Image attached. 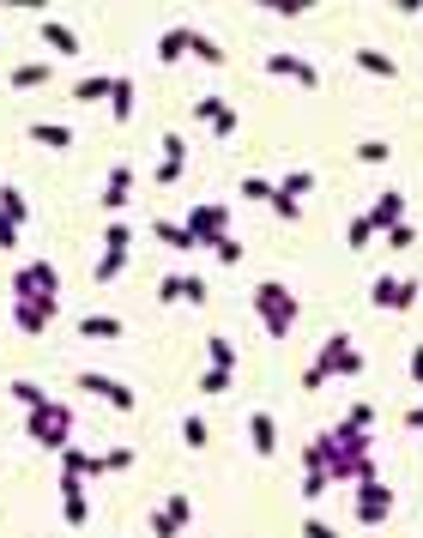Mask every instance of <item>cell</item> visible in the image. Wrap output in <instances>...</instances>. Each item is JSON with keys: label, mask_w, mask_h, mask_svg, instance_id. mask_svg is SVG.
<instances>
[{"label": "cell", "mask_w": 423, "mask_h": 538, "mask_svg": "<svg viewBox=\"0 0 423 538\" xmlns=\"http://www.w3.org/2000/svg\"><path fill=\"white\" fill-rule=\"evenodd\" d=\"M254 308H260V321H266V333H273V339H290L296 315H303V303L290 297V285H279V278L254 285Z\"/></svg>", "instance_id": "6da1fadb"}, {"label": "cell", "mask_w": 423, "mask_h": 538, "mask_svg": "<svg viewBox=\"0 0 423 538\" xmlns=\"http://www.w3.org/2000/svg\"><path fill=\"white\" fill-rule=\"evenodd\" d=\"M19 297H31V303H61V272L49 267V261H31V267L12 272V303Z\"/></svg>", "instance_id": "7a4b0ae2"}, {"label": "cell", "mask_w": 423, "mask_h": 538, "mask_svg": "<svg viewBox=\"0 0 423 538\" xmlns=\"http://www.w3.org/2000/svg\"><path fill=\"white\" fill-rule=\"evenodd\" d=\"M67 430H73V411H67V405H36L31 417H25V436L42 441L49 454H61V448H67Z\"/></svg>", "instance_id": "3957f363"}, {"label": "cell", "mask_w": 423, "mask_h": 538, "mask_svg": "<svg viewBox=\"0 0 423 538\" xmlns=\"http://www.w3.org/2000/svg\"><path fill=\"white\" fill-rule=\"evenodd\" d=\"M181 230L194 236V248H212L218 236H230V206H224V200H200L194 212H188Z\"/></svg>", "instance_id": "277c9868"}, {"label": "cell", "mask_w": 423, "mask_h": 538, "mask_svg": "<svg viewBox=\"0 0 423 538\" xmlns=\"http://www.w3.org/2000/svg\"><path fill=\"white\" fill-rule=\"evenodd\" d=\"M369 303L388 308V315H405V308L418 303V278H388V272H381V278L369 285Z\"/></svg>", "instance_id": "5b68a950"}, {"label": "cell", "mask_w": 423, "mask_h": 538, "mask_svg": "<svg viewBox=\"0 0 423 538\" xmlns=\"http://www.w3.org/2000/svg\"><path fill=\"white\" fill-rule=\"evenodd\" d=\"M79 394H97V400L115 405V411H134V405H140V394H134L127 381H115V375H97V370L79 375Z\"/></svg>", "instance_id": "8992f818"}, {"label": "cell", "mask_w": 423, "mask_h": 538, "mask_svg": "<svg viewBox=\"0 0 423 538\" xmlns=\"http://www.w3.org/2000/svg\"><path fill=\"white\" fill-rule=\"evenodd\" d=\"M315 370H327V375H363V351H357V345H351L345 333H333L327 345H320Z\"/></svg>", "instance_id": "52a82bcc"}, {"label": "cell", "mask_w": 423, "mask_h": 538, "mask_svg": "<svg viewBox=\"0 0 423 538\" xmlns=\"http://www.w3.org/2000/svg\"><path fill=\"white\" fill-rule=\"evenodd\" d=\"M158 152H164V158H158V169H151V182H158V188H176L181 169H188V139H181V134H164Z\"/></svg>", "instance_id": "ba28073f"}, {"label": "cell", "mask_w": 423, "mask_h": 538, "mask_svg": "<svg viewBox=\"0 0 423 538\" xmlns=\"http://www.w3.org/2000/svg\"><path fill=\"white\" fill-rule=\"evenodd\" d=\"M158 303H206V278L200 272H170L164 285H158Z\"/></svg>", "instance_id": "9c48e42d"}, {"label": "cell", "mask_w": 423, "mask_h": 538, "mask_svg": "<svg viewBox=\"0 0 423 538\" xmlns=\"http://www.w3.org/2000/svg\"><path fill=\"white\" fill-rule=\"evenodd\" d=\"M61 514H67V526H85L91 520V490H85V478H73V472H61Z\"/></svg>", "instance_id": "30bf717a"}, {"label": "cell", "mask_w": 423, "mask_h": 538, "mask_svg": "<svg viewBox=\"0 0 423 538\" xmlns=\"http://www.w3.org/2000/svg\"><path fill=\"white\" fill-rule=\"evenodd\" d=\"M363 218H369V230H375V236H381V230H393V224H405V194H399V188L375 194V206H369Z\"/></svg>", "instance_id": "8fae6325"}, {"label": "cell", "mask_w": 423, "mask_h": 538, "mask_svg": "<svg viewBox=\"0 0 423 538\" xmlns=\"http://www.w3.org/2000/svg\"><path fill=\"white\" fill-rule=\"evenodd\" d=\"M327 478H333V490H339V484H357V478H375V454H333V460H327Z\"/></svg>", "instance_id": "7c38bea8"}, {"label": "cell", "mask_w": 423, "mask_h": 538, "mask_svg": "<svg viewBox=\"0 0 423 538\" xmlns=\"http://www.w3.org/2000/svg\"><path fill=\"white\" fill-rule=\"evenodd\" d=\"M248 448H254L260 460L279 454V424H273V411H254V417H248Z\"/></svg>", "instance_id": "4fadbf2b"}, {"label": "cell", "mask_w": 423, "mask_h": 538, "mask_svg": "<svg viewBox=\"0 0 423 538\" xmlns=\"http://www.w3.org/2000/svg\"><path fill=\"white\" fill-rule=\"evenodd\" d=\"M266 73L296 79V85H320V67H315V61H303V55H266Z\"/></svg>", "instance_id": "5bb4252c"}, {"label": "cell", "mask_w": 423, "mask_h": 538, "mask_svg": "<svg viewBox=\"0 0 423 538\" xmlns=\"http://www.w3.org/2000/svg\"><path fill=\"white\" fill-rule=\"evenodd\" d=\"M127 194H134V164H115L109 169V182H104V212H121V206H127Z\"/></svg>", "instance_id": "9a60e30c"}, {"label": "cell", "mask_w": 423, "mask_h": 538, "mask_svg": "<svg viewBox=\"0 0 423 538\" xmlns=\"http://www.w3.org/2000/svg\"><path fill=\"white\" fill-rule=\"evenodd\" d=\"M49 321H55L49 308H36V303H12V327H19V333L42 339V333H49Z\"/></svg>", "instance_id": "2e32d148"}, {"label": "cell", "mask_w": 423, "mask_h": 538, "mask_svg": "<svg viewBox=\"0 0 423 538\" xmlns=\"http://www.w3.org/2000/svg\"><path fill=\"white\" fill-rule=\"evenodd\" d=\"M188 55H194V61H206V67H224V49H218V36L194 31V25H188Z\"/></svg>", "instance_id": "e0dca14e"}, {"label": "cell", "mask_w": 423, "mask_h": 538, "mask_svg": "<svg viewBox=\"0 0 423 538\" xmlns=\"http://www.w3.org/2000/svg\"><path fill=\"white\" fill-rule=\"evenodd\" d=\"M109 91H115L109 73H85V79L73 85V97H79V103H109Z\"/></svg>", "instance_id": "ac0fdd59"}, {"label": "cell", "mask_w": 423, "mask_h": 538, "mask_svg": "<svg viewBox=\"0 0 423 538\" xmlns=\"http://www.w3.org/2000/svg\"><path fill=\"white\" fill-rule=\"evenodd\" d=\"M31 139H36V145H49V152H67L73 128H61V121H31Z\"/></svg>", "instance_id": "d6986e66"}, {"label": "cell", "mask_w": 423, "mask_h": 538, "mask_svg": "<svg viewBox=\"0 0 423 538\" xmlns=\"http://www.w3.org/2000/svg\"><path fill=\"white\" fill-rule=\"evenodd\" d=\"M42 43H49L55 55H79V36H73L61 19H42Z\"/></svg>", "instance_id": "ffe728a7"}, {"label": "cell", "mask_w": 423, "mask_h": 538, "mask_svg": "<svg viewBox=\"0 0 423 538\" xmlns=\"http://www.w3.org/2000/svg\"><path fill=\"white\" fill-rule=\"evenodd\" d=\"M181 55H188V25H176V31L158 36V61H164V67H176Z\"/></svg>", "instance_id": "44dd1931"}, {"label": "cell", "mask_w": 423, "mask_h": 538, "mask_svg": "<svg viewBox=\"0 0 423 538\" xmlns=\"http://www.w3.org/2000/svg\"><path fill=\"white\" fill-rule=\"evenodd\" d=\"M357 67L369 73V79H393V73H399V61H393V55H381V49H357Z\"/></svg>", "instance_id": "7402d4cb"}, {"label": "cell", "mask_w": 423, "mask_h": 538, "mask_svg": "<svg viewBox=\"0 0 423 538\" xmlns=\"http://www.w3.org/2000/svg\"><path fill=\"white\" fill-rule=\"evenodd\" d=\"M0 218H6V224H25V218H31L25 188H0Z\"/></svg>", "instance_id": "603a6c76"}, {"label": "cell", "mask_w": 423, "mask_h": 538, "mask_svg": "<svg viewBox=\"0 0 423 538\" xmlns=\"http://www.w3.org/2000/svg\"><path fill=\"white\" fill-rule=\"evenodd\" d=\"M109 115H115V121H134V79H115V91H109Z\"/></svg>", "instance_id": "cb8c5ba5"}, {"label": "cell", "mask_w": 423, "mask_h": 538, "mask_svg": "<svg viewBox=\"0 0 423 538\" xmlns=\"http://www.w3.org/2000/svg\"><path fill=\"white\" fill-rule=\"evenodd\" d=\"M79 333H85V339H121V321H115V315H85Z\"/></svg>", "instance_id": "d4e9b609"}, {"label": "cell", "mask_w": 423, "mask_h": 538, "mask_svg": "<svg viewBox=\"0 0 423 538\" xmlns=\"http://www.w3.org/2000/svg\"><path fill=\"white\" fill-rule=\"evenodd\" d=\"M309 188H315V169H290V175L279 182V194H284V200H296V206H303V194H309Z\"/></svg>", "instance_id": "484cf974"}, {"label": "cell", "mask_w": 423, "mask_h": 538, "mask_svg": "<svg viewBox=\"0 0 423 538\" xmlns=\"http://www.w3.org/2000/svg\"><path fill=\"white\" fill-rule=\"evenodd\" d=\"M12 85H19V91H31V85H49V61H25V67H12Z\"/></svg>", "instance_id": "4316f807"}, {"label": "cell", "mask_w": 423, "mask_h": 538, "mask_svg": "<svg viewBox=\"0 0 423 538\" xmlns=\"http://www.w3.org/2000/svg\"><path fill=\"white\" fill-rule=\"evenodd\" d=\"M127 248H134V230H127V224L115 218V224L104 230V254H127Z\"/></svg>", "instance_id": "83f0119b"}, {"label": "cell", "mask_w": 423, "mask_h": 538, "mask_svg": "<svg viewBox=\"0 0 423 538\" xmlns=\"http://www.w3.org/2000/svg\"><path fill=\"white\" fill-rule=\"evenodd\" d=\"M194 387H200V394H230V387H236V370H206Z\"/></svg>", "instance_id": "f1b7e54d"}, {"label": "cell", "mask_w": 423, "mask_h": 538, "mask_svg": "<svg viewBox=\"0 0 423 538\" xmlns=\"http://www.w3.org/2000/svg\"><path fill=\"white\" fill-rule=\"evenodd\" d=\"M236 128H242V109H236V103H224V109L212 115V134H218V139H230Z\"/></svg>", "instance_id": "f546056e"}, {"label": "cell", "mask_w": 423, "mask_h": 538, "mask_svg": "<svg viewBox=\"0 0 423 538\" xmlns=\"http://www.w3.org/2000/svg\"><path fill=\"white\" fill-rule=\"evenodd\" d=\"M6 394H12V400L25 405V411H36V405H49V394H42V387H36V381H12V387H6Z\"/></svg>", "instance_id": "4dcf8cb0"}, {"label": "cell", "mask_w": 423, "mask_h": 538, "mask_svg": "<svg viewBox=\"0 0 423 538\" xmlns=\"http://www.w3.org/2000/svg\"><path fill=\"white\" fill-rule=\"evenodd\" d=\"M206 357H212V370H236V345L230 339H206Z\"/></svg>", "instance_id": "1f68e13d"}, {"label": "cell", "mask_w": 423, "mask_h": 538, "mask_svg": "<svg viewBox=\"0 0 423 538\" xmlns=\"http://www.w3.org/2000/svg\"><path fill=\"white\" fill-rule=\"evenodd\" d=\"M164 514H170V520H176V533H188V526H194V503H188V496H170V503H164Z\"/></svg>", "instance_id": "d6a6232c"}, {"label": "cell", "mask_w": 423, "mask_h": 538, "mask_svg": "<svg viewBox=\"0 0 423 538\" xmlns=\"http://www.w3.org/2000/svg\"><path fill=\"white\" fill-rule=\"evenodd\" d=\"M181 441H188V448H194V454H200V448H206V441H212L206 417H181Z\"/></svg>", "instance_id": "836d02e7"}, {"label": "cell", "mask_w": 423, "mask_h": 538, "mask_svg": "<svg viewBox=\"0 0 423 538\" xmlns=\"http://www.w3.org/2000/svg\"><path fill=\"white\" fill-rule=\"evenodd\" d=\"M388 158H393L388 139H363V145H357V164H388Z\"/></svg>", "instance_id": "e575fe53"}, {"label": "cell", "mask_w": 423, "mask_h": 538, "mask_svg": "<svg viewBox=\"0 0 423 538\" xmlns=\"http://www.w3.org/2000/svg\"><path fill=\"white\" fill-rule=\"evenodd\" d=\"M151 236H158L164 248H194V236L181 230V224H151Z\"/></svg>", "instance_id": "d590c367"}, {"label": "cell", "mask_w": 423, "mask_h": 538, "mask_svg": "<svg viewBox=\"0 0 423 538\" xmlns=\"http://www.w3.org/2000/svg\"><path fill=\"white\" fill-rule=\"evenodd\" d=\"M273 194H279V182H260V175H242V200H266V206H273Z\"/></svg>", "instance_id": "8d00e7d4"}, {"label": "cell", "mask_w": 423, "mask_h": 538, "mask_svg": "<svg viewBox=\"0 0 423 538\" xmlns=\"http://www.w3.org/2000/svg\"><path fill=\"white\" fill-rule=\"evenodd\" d=\"M345 242H351V248H369V242H375V230H369V218H363V212L345 224Z\"/></svg>", "instance_id": "74e56055"}, {"label": "cell", "mask_w": 423, "mask_h": 538, "mask_svg": "<svg viewBox=\"0 0 423 538\" xmlns=\"http://www.w3.org/2000/svg\"><path fill=\"white\" fill-rule=\"evenodd\" d=\"M212 254H218L224 267H236V261H242V242H236V236H218V242H212Z\"/></svg>", "instance_id": "f35d334b"}, {"label": "cell", "mask_w": 423, "mask_h": 538, "mask_svg": "<svg viewBox=\"0 0 423 538\" xmlns=\"http://www.w3.org/2000/svg\"><path fill=\"white\" fill-rule=\"evenodd\" d=\"M121 267H127V254H97V285L121 278Z\"/></svg>", "instance_id": "ab89813d"}, {"label": "cell", "mask_w": 423, "mask_h": 538, "mask_svg": "<svg viewBox=\"0 0 423 538\" xmlns=\"http://www.w3.org/2000/svg\"><path fill=\"white\" fill-rule=\"evenodd\" d=\"M145 526H151V538H176V520H170L164 508H151V514H145Z\"/></svg>", "instance_id": "60d3db41"}, {"label": "cell", "mask_w": 423, "mask_h": 538, "mask_svg": "<svg viewBox=\"0 0 423 538\" xmlns=\"http://www.w3.org/2000/svg\"><path fill=\"white\" fill-rule=\"evenodd\" d=\"M327 490H333V478H327V466L303 478V496H309V503H315V496H327Z\"/></svg>", "instance_id": "b9f144b4"}, {"label": "cell", "mask_w": 423, "mask_h": 538, "mask_svg": "<svg viewBox=\"0 0 423 538\" xmlns=\"http://www.w3.org/2000/svg\"><path fill=\"white\" fill-rule=\"evenodd\" d=\"M260 6H273V12H279V19H296V12H309V6H315V0H260Z\"/></svg>", "instance_id": "7bdbcfd3"}, {"label": "cell", "mask_w": 423, "mask_h": 538, "mask_svg": "<svg viewBox=\"0 0 423 538\" xmlns=\"http://www.w3.org/2000/svg\"><path fill=\"white\" fill-rule=\"evenodd\" d=\"M381 236H388V248H411V242H418L411 224H393V230H381Z\"/></svg>", "instance_id": "ee69618b"}, {"label": "cell", "mask_w": 423, "mask_h": 538, "mask_svg": "<svg viewBox=\"0 0 423 538\" xmlns=\"http://www.w3.org/2000/svg\"><path fill=\"white\" fill-rule=\"evenodd\" d=\"M345 424H351V430H369V424H375V405H351Z\"/></svg>", "instance_id": "f6af8a7d"}, {"label": "cell", "mask_w": 423, "mask_h": 538, "mask_svg": "<svg viewBox=\"0 0 423 538\" xmlns=\"http://www.w3.org/2000/svg\"><path fill=\"white\" fill-rule=\"evenodd\" d=\"M104 466H109V472H127V466H134V448H109Z\"/></svg>", "instance_id": "bcb514c9"}, {"label": "cell", "mask_w": 423, "mask_h": 538, "mask_svg": "<svg viewBox=\"0 0 423 538\" xmlns=\"http://www.w3.org/2000/svg\"><path fill=\"white\" fill-rule=\"evenodd\" d=\"M273 212H279V218H290V224L303 218V206H296V200H284V194H273Z\"/></svg>", "instance_id": "7dc6e473"}, {"label": "cell", "mask_w": 423, "mask_h": 538, "mask_svg": "<svg viewBox=\"0 0 423 538\" xmlns=\"http://www.w3.org/2000/svg\"><path fill=\"white\" fill-rule=\"evenodd\" d=\"M327 381H333V375H327V370H315V363H309V370H303V387H309V394H320V387H327Z\"/></svg>", "instance_id": "c3c4849f"}, {"label": "cell", "mask_w": 423, "mask_h": 538, "mask_svg": "<svg viewBox=\"0 0 423 538\" xmlns=\"http://www.w3.org/2000/svg\"><path fill=\"white\" fill-rule=\"evenodd\" d=\"M303 538H339V526H327V520H303Z\"/></svg>", "instance_id": "681fc988"}, {"label": "cell", "mask_w": 423, "mask_h": 538, "mask_svg": "<svg viewBox=\"0 0 423 538\" xmlns=\"http://www.w3.org/2000/svg\"><path fill=\"white\" fill-rule=\"evenodd\" d=\"M411 381L423 387V345H411Z\"/></svg>", "instance_id": "f907efd6"}, {"label": "cell", "mask_w": 423, "mask_h": 538, "mask_svg": "<svg viewBox=\"0 0 423 538\" xmlns=\"http://www.w3.org/2000/svg\"><path fill=\"white\" fill-rule=\"evenodd\" d=\"M12 242H19V224H6V218H0V248H12Z\"/></svg>", "instance_id": "816d5d0a"}, {"label": "cell", "mask_w": 423, "mask_h": 538, "mask_svg": "<svg viewBox=\"0 0 423 538\" xmlns=\"http://www.w3.org/2000/svg\"><path fill=\"white\" fill-rule=\"evenodd\" d=\"M405 430H423V405H411V411H405Z\"/></svg>", "instance_id": "f5cc1de1"}]
</instances>
